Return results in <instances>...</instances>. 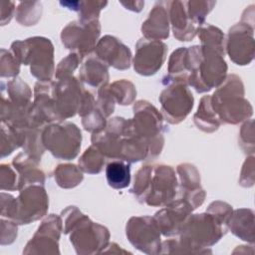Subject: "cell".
Instances as JSON below:
<instances>
[{"label": "cell", "instance_id": "6da1fadb", "mask_svg": "<svg viewBox=\"0 0 255 255\" xmlns=\"http://www.w3.org/2000/svg\"><path fill=\"white\" fill-rule=\"evenodd\" d=\"M228 231L227 224L213 214L203 212L190 214L183 224L178 239L169 247L172 254L212 253L209 247L216 244Z\"/></svg>", "mask_w": 255, "mask_h": 255}, {"label": "cell", "instance_id": "7a4b0ae2", "mask_svg": "<svg viewBox=\"0 0 255 255\" xmlns=\"http://www.w3.org/2000/svg\"><path fill=\"white\" fill-rule=\"evenodd\" d=\"M178 182L170 165L146 164L134 174L130 193L140 203L162 207L177 196Z\"/></svg>", "mask_w": 255, "mask_h": 255}, {"label": "cell", "instance_id": "3957f363", "mask_svg": "<svg viewBox=\"0 0 255 255\" xmlns=\"http://www.w3.org/2000/svg\"><path fill=\"white\" fill-rule=\"evenodd\" d=\"M224 54L216 49L205 46L187 48V85L199 94L219 87L227 76Z\"/></svg>", "mask_w": 255, "mask_h": 255}, {"label": "cell", "instance_id": "277c9868", "mask_svg": "<svg viewBox=\"0 0 255 255\" xmlns=\"http://www.w3.org/2000/svg\"><path fill=\"white\" fill-rule=\"evenodd\" d=\"M63 232L69 235L70 242L79 255L102 253L110 242L107 227L93 222L78 207L68 206L62 211Z\"/></svg>", "mask_w": 255, "mask_h": 255}, {"label": "cell", "instance_id": "5b68a950", "mask_svg": "<svg viewBox=\"0 0 255 255\" xmlns=\"http://www.w3.org/2000/svg\"><path fill=\"white\" fill-rule=\"evenodd\" d=\"M244 85L237 75H227L224 82L217 87L210 102L219 121L224 124L237 125L253 115L251 104L244 98Z\"/></svg>", "mask_w": 255, "mask_h": 255}, {"label": "cell", "instance_id": "8992f818", "mask_svg": "<svg viewBox=\"0 0 255 255\" xmlns=\"http://www.w3.org/2000/svg\"><path fill=\"white\" fill-rule=\"evenodd\" d=\"M12 54L20 64L29 65L30 73L40 82L52 81L55 75L54 46L45 37H31L11 44Z\"/></svg>", "mask_w": 255, "mask_h": 255}, {"label": "cell", "instance_id": "52a82bcc", "mask_svg": "<svg viewBox=\"0 0 255 255\" xmlns=\"http://www.w3.org/2000/svg\"><path fill=\"white\" fill-rule=\"evenodd\" d=\"M165 88L159 95L162 117L171 125H177L185 120L193 108L194 99L187 80L165 76L162 79Z\"/></svg>", "mask_w": 255, "mask_h": 255}, {"label": "cell", "instance_id": "ba28073f", "mask_svg": "<svg viewBox=\"0 0 255 255\" xmlns=\"http://www.w3.org/2000/svg\"><path fill=\"white\" fill-rule=\"evenodd\" d=\"M42 141L45 148L48 149L54 157L71 160L77 157L80 152L82 132L73 123H52L43 128Z\"/></svg>", "mask_w": 255, "mask_h": 255}, {"label": "cell", "instance_id": "9c48e42d", "mask_svg": "<svg viewBox=\"0 0 255 255\" xmlns=\"http://www.w3.org/2000/svg\"><path fill=\"white\" fill-rule=\"evenodd\" d=\"M132 126L135 132L149 145V159L160 154L163 143V117L149 102L140 100L134 103Z\"/></svg>", "mask_w": 255, "mask_h": 255}, {"label": "cell", "instance_id": "30bf717a", "mask_svg": "<svg viewBox=\"0 0 255 255\" xmlns=\"http://www.w3.org/2000/svg\"><path fill=\"white\" fill-rule=\"evenodd\" d=\"M85 90L80 80L74 76L53 81L52 105L56 123L78 114Z\"/></svg>", "mask_w": 255, "mask_h": 255}, {"label": "cell", "instance_id": "8fae6325", "mask_svg": "<svg viewBox=\"0 0 255 255\" xmlns=\"http://www.w3.org/2000/svg\"><path fill=\"white\" fill-rule=\"evenodd\" d=\"M101 34V24L98 20L73 21L61 32V40L65 48L78 54L82 59L92 55Z\"/></svg>", "mask_w": 255, "mask_h": 255}, {"label": "cell", "instance_id": "7c38bea8", "mask_svg": "<svg viewBox=\"0 0 255 255\" xmlns=\"http://www.w3.org/2000/svg\"><path fill=\"white\" fill-rule=\"evenodd\" d=\"M49 208V197L44 184H32L19 190L11 220L29 224L43 218Z\"/></svg>", "mask_w": 255, "mask_h": 255}, {"label": "cell", "instance_id": "4fadbf2b", "mask_svg": "<svg viewBox=\"0 0 255 255\" xmlns=\"http://www.w3.org/2000/svg\"><path fill=\"white\" fill-rule=\"evenodd\" d=\"M160 234L153 216H132L126 225V235L129 243L145 254L160 253Z\"/></svg>", "mask_w": 255, "mask_h": 255}, {"label": "cell", "instance_id": "5bb4252c", "mask_svg": "<svg viewBox=\"0 0 255 255\" xmlns=\"http://www.w3.org/2000/svg\"><path fill=\"white\" fill-rule=\"evenodd\" d=\"M254 22L241 19L227 34L225 51L230 60L239 66L248 65L254 58Z\"/></svg>", "mask_w": 255, "mask_h": 255}, {"label": "cell", "instance_id": "9a60e30c", "mask_svg": "<svg viewBox=\"0 0 255 255\" xmlns=\"http://www.w3.org/2000/svg\"><path fill=\"white\" fill-rule=\"evenodd\" d=\"M62 231L61 215H47L26 244L23 254H60L59 239Z\"/></svg>", "mask_w": 255, "mask_h": 255}, {"label": "cell", "instance_id": "2e32d148", "mask_svg": "<svg viewBox=\"0 0 255 255\" xmlns=\"http://www.w3.org/2000/svg\"><path fill=\"white\" fill-rule=\"evenodd\" d=\"M166 54L167 45L164 42L141 38L135 44L133 69L142 76L154 75L164 63Z\"/></svg>", "mask_w": 255, "mask_h": 255}, {"label": "cell", "instance_id": "e0dca14e", "mask_svg": "<svg viewBox=\"0 0 255 255\" xmlns=\"http://www.w3.org/2000/svg\"><path fill=\"white\" fill-rule=\"evenodd\" d=\"M192 211L193 209L186 201L176 197L170 203L156 211L153 218L163 236L173 237L178 236L183 224Z\"/></svg>", "mask_w": 255, "mask_h": 255}, {"label": "cell", "instance_id": "ac0fdd59", "mask_svg": "<svg viewBox=\"0 0 255 255\" xmlns=\"http://www.w3.org/2000/svg\"><path fill=\"white\" fill-rule=\"evenodd\" d=\"M179 177L177 198L186 201L193 210L202 205L206 193L200 184V173L191 163H181L176 167Z\"/></svg>", "mask_w": 255, "mask_h": 255}, {"label": "cell", "instance_id": "d6986e66", "mask_svg": "<svg viewBox=\"0 0 255 255\" xmlns=\"http://www.w3.org/2000/svg\"><path fill=\"white\" fill-rule=\"evenodd\" d=\"M94 54L109 67L117 70H127L131 64V52L120 39L106 35L99 40Z\"/></svg>", "mask_w": 255, "mask_h": 255}, {"label": "cell", "instance_id": "ffe728a7", "mask_svg": "<svg viewBox=\"0 0 255 255\" xmlns=\"http://www.w3.org/2000/svg\"><path fill=\"white\" fill-rule=\"evenodd\" d=\"M169 1H159L150 10L147 19L141 25L143 38L161 41L169 36Z\"/></svg>", "mask_w": 255, "mask_h": 255}, {"label": "cell", "instance_id": "44dd1931", "mask_svg": "<svg viewBox=\"0 0 255 255\" xmlns=\"http://www.w3.org/2000/svg\"><path fill=\"white\" fill-rule=\"evenodd\" d=\"M168 13L173 36L178 41L187 42L196 36L197 26L187 15L185 1H169Z\"/></svg>", "mask_w": 255, "mask_h": 255}, {"label": "cell", "instance_id": "7402d4cb", "mask_svg": "<svg viewBox=\"0 0 255 255\" xmlns=\"http://www.w3.org/2000/svg\"><path fill=\"white\" fill-rule=\"evenodd\" d=\"M39 163L24 151L14 157L12 165L19 175L18 190L32 184H45L46 176L44 171L39 167Z\"/></svg>", "mask_w": 255, "mask_h": 255}, {"label": "cell", "instance_id": "603a6c76", "mask_svg": "<svg viewBox=\"0 0 255 255\" xmlns=\"http://www.w3.org/2000/svg\"><path fill=\"white\" fill-rule=\"evenodd\" d=\"M109 66L95 54L86 57L80 68L79 80L87 86L99 90L109 83Z\"/></svg>", "mask_w": 255, "mask_h": 255}, {"label": "cell", "instance_id": "cb8c5ba5", "mask_svg": "<svg viewBox=\"0 0 255 255\" xmlns=\"http://www.w3.org/2000/svg\"><path fill=\"white\" fill-rule=\"evenodd\" d=\"M228 229L239 239L254 243V212L250 208H239L232 211Z\"/></svg>", "mask_w": 255, "mask_h": 255}, {"label": "cell", "instance_id": "d4e9b609", "mask_svg": "<svg viewBox=\"0 0 255 255\" xmlns=\"http://www.w3.org/2000/svg\"><path fill=\"white\" fill-rule=\"evenodd\" d=\"M1 94L4 95L13 105L25 108L33 104L32 91L27 83L16 77L7 83H1Z\"/></svg>", "mask_w": 255, "mask_h": 255}, {"label": "cell", "instance_id": "484cf974", "mask_svg": "<svg viewBox=\"0 0 255 255\" xmlns=\"http://www.w3.org/2000/svg\"><path fill=\"white\" fill-rule=\"evenodd\" d=\"M193 122L197 128L204 132H213L220 127L221 122L212 109L210 96L207 95L201 98L197 111L193 116Z\"/></svg>", "mask_w": 255, "mask_h": 255}, {"label": "cell", "instance_id": "4316f807", "mask_svg": "<svg viewBox=\"0 0 255 255\" xmlns=\"http://www.w3.org/2000/svg\"><path fill=\"white\" fill-rule=\"evenodd\" d=\"M108 184L115 189H123L130 183V163L122 159H112L106 166Z\"/></svg>", "mask_w": 255, "mask_h": 255}, {"label": "cell", "instance_id": "83f0119b", "mask_svg": "<svg viewBox=\"0 0 255 255\" xmlns=\"http://www.w3.org/2000/svg\"><path fill=\"white\" fill-rule=\"evenodd\" d=\"M56 183L62 188H74L84 179L82 169L73 163H62L54 169Z\"/></svg>", "mask_w": 255, "mask_h": 255}, {"label": "cell", "instance_id": "f1b7e54d", "mask_svg": "<svg viewBox=\"0 0 255 255\" xmlns=\"http://www.w3.org/2000/svg\"><path fill=\"white\" fill-rule=\"evenodd\" d=\"M42 129L43 128H31L21 131L23 133L22 147L24 152L38 162H40L41 157L46 150L42 141Z\"/></svg>", "mask_w": 255, "mask_h": 255}, {"label": "cell", "instance_id": "f546056e", "mask_svg": "<svg viewBox=\"0 0 255 255\" xmlns=\"http://www.w3.org/2000/svg\"><path fill=\"white\" fill-rule=\"evenodd\" d=\"M61 5L68 7V9L79 13L81 21L98 20L100 12L105 6L107 1H75V2H60Z\"/></svg>", "mask_w": 255, "mask_h": 255}, {"label": "cell", "instance_id": "4dcf8cb0", "mask_svg": "<svg viewBox=\"0 0 255 255\" xmlns=\"http://www.w3.org/2000/svg\"><path fill=\"white\" fill-rule=\"evenodd\" d=\"M196 35L201 42L200 46L213 48L222 53H225L224 35L219 28L208 23H203L197 27Z\"/></svg>", "mask_w": 255, "mask_h": 255}, {"label": "cell", "instance_id": "1f68e13d", "mask_svg": "<svg viewBox=\"0 0 255 255\" xmlns=\"http://www.w3.org/2000/svg\"><path fill=\"white\" fill-rule=\"evenodd\" d=\"M106 159V156L92 144L82 153L78 159V164L83 172L97 174L103 170Z\"/></svg>", "mask_w": 255, "mask_h": 255}, {"label": "cell", "instance_id": "d6a6232c", "mask_svg": "<svg viewBox=\"0 0 255 255\" xmlns=\"http://www.w3.org/2000/svg\"><path fill=\"white\" fill-rule=\"evenodd\" d=\"M108 87L116 101V104L121 106H128L135 100L136 89L134 85L128 80H118L108 85Z\"/></svg>", "mask_w": 255, "mask_h": 255}, {"label": "cell", "instance_id": "836d02e7", "mask_svg": "<svg viewBox=\"0 0 255 255\" xmlns=\"http://www.w3.org/2000/svg\"><path fill=\"white\" fill-rule=\"evenodd\" d=\"M22 145L23 133L1 122V157L11 154L15 149L22 147Z\"/></svg>", "mask_w": 255, "mask_h": 255}, {"label": "cell", "instance_id": "e575fe53", "mask_svg": "<svg viewBox=\"0 0 255 255\" xmlns=\"http://www.w3.org/2000/svg\"><path fill=\"white\" fill-rule=\"evenodd\" d=\"M41 15L42 4L40 2H21L15 13L17 22L23 26H32L37 24Z\"/></svg>", "mask_w": 255, "mask_h": 255}, {"label": "cell", "instance_id": "d590c367", "mask_svg": "<svg viewBox=\"0 0 255 255\" xmlns=\"http://www.w3.org/2000/svg\"><path fill=\"white\" fill-rule=\"evenodd\" d=\"M186 47H180L174 50L168 60L166 76L187 80L188 72L186 68Z\"/></svg>", "mask_w": 255, "mask_h": 255}, {"label": "cell", "instance_id": "8d00e7d4", "mask_svg": "<svg viewBox=\"0 0 255 255\" xmlns=\"http://www.w3.org/2000/svg\"><path fill=\"white\" fill-rule=\"evenodd\" d=\"M215 4L214 1H185L187 15L197 27L205 23V17Z\"/></svg>", "mask_w": 255, "mask_h": 255}, {"label": "cell", "instance_id": "74e56055", "mask_svg": "<svg viewBox=\"0 0 255 255\" xmlns=\"http://www.w3.org/2000/svg\"><path fill=\"white\" fill-rule=\"evenodd\" d=\"M20 65L11 51L1 49L0 75L2 78H16L20 71Z\"/></svg>", "mask_w": 255, "mask_h": 255}, {"label": "cell", "instance_id": "f35d334b", "mask_svg": "<svg viewBox=\"0 0 255 255\" xmlns=\"http://www.w3.org/2000/svg\"><path fill=\"white\" fill-rule=\"evenodd\" d=\"M19 175L12 164L2 163L0 165V188L2 191L18 190Z\"/></svg>", "mask_w": 255, "mask_h": 255}, {"label": "cell", "instance_id": "ab89813d", "mask_svg": "<svg viewBox=\"0 0 255 255\" xmlns=\"http://www.w3.org/2000/svg\"><path fill=\"white\" fill-rule=\"evenodd\" d=\"M81 60L82 58L78 54L74 52L69 54L67 57L62 59L60 63L57 65L55 70V78L57 80H60L73 77V74L75 70L78 68Z\"/></svg>", "mask_w": 255, "mask_h": 255}, {"label": "cell", "instance_id": "60d3db41", "mask_svg": "<svg viewBox=\"0 0 255 255\" xmlns=\"http://www.w3.org/2000/svg\"><path fill=\"white\" fill-rule=\"evenodd\" d=\"M239 144L245 153H254V127L253 120L249 119L241 127L239 132Z\"/></svg>", "mask_w": 255, "mask_h": 255}, {"label": "cell", "instance_id": "b9f144b4", "mask_svg": "<svg viewBox=\"0 0 255 255\" xmlns=\"http://www.w3.org/2000/svg\"><path fill=\"white\" fill-rule=\"evenodd\" d=\"M108 85L98 90V97L96 99L98 107L100 108V110L102 111V113L105 115L106 118L110 117L114 113L115 106H116V101L112 96Z\"/></svg>", "mask_w": 255, "mask_h": 255}, {"label": "cell", "instance_id": "7bdbcfd3", "mask_svg": "<svg viewBox=\"0 0 255 255\" xmlns=\"http://www.w3.org/2000/svg\"><path fill=\"white\" fill-rule=\"evenodd\" d=\"M18 224L11 219H1V245L12 244L17 238Z\"/></svg>", "mask_w": 255, "mask_h": 255}, {"label": "cell", "instance_id": "ee69618b", "mask_svg": "<svg viewBox=\"0 0 255 255\" xmlns=\"http://www.w3.org/2000/svg\"><path fill=\"white\" fill-rule=\"evenodd\" d=\"M239 184L243 187H251L254 184V156L249 155L244 161L240 173Z\"/></svg>", "mask_w": 255, "mask_h": 255}, {"label": "cell", "instance_id": "f6af8a7d", "mask_svg": "<svg viewBox=\"0 0 255 255\" xmlns=\"http://www.w3.org/2000/svg\"><path fill=\"white\" fill-rule=\"evenodd\" d=\"M16 198L11 194L1 192V216L10 219L15 209Z\"/></svg>", "mask_w": 255, "mask_h": 255}, {"label": "cell", "instance_id": "bcb514c9", "mask_svg": "<svg viewBox=\"0 0 255 255\" xmlns=\"http://www.w3.org/2000/svg\"><path fill=\"white\" fill-rule=\"evenodd\" d=\"M16 13L14 2H2L1 3V25L4 26L10 22L13 15Z\"/></svg>", "mask_w": 255, "mask_h": 255}, {"label": "cell", "instance_id": "7dc6e473", "mask_svg": "<svg viewBox=\"0 0 255 255\" xmlns=\"http://www.w3.org/2000/svg\"><path fill=\"white\" fill-rule=\"evenodd\" d=\"M123 6L126 7V9L134 11V12H139L142 9V6H144V2L142 1H133V2H121Z\"/></svg>", "mask_w": 255, "mask_h": 255}, {"label": "cell", "instance_id": "c3c4849f", "mask_svg": "<svg viewBox=\"0 0 255 255\" xmlns=\"http://www.w3.org/2000/svg\"><path fill=\"white\" fill-rule=\"evenodd\" d=\"M102 253H129L128 251H126L121 248L117 243L115 242H109L107 247L102 251Z\"/></svg>", "mask_w": 255, "mask_h": 255}]
</instances>
